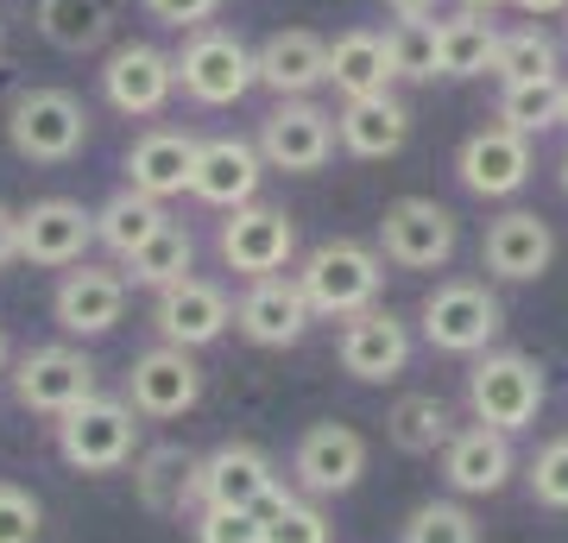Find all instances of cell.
<instances>
[{
	"label": "cell",
	"instance_id": "cell-1",
	"mask_svg": "<svg viewBox=\"0 0 568 543\" xmlns=\"http://www.w3.org/2000/svg\"><path fill=\"white\" fill-rule=\"evenodd\" d=\"M297 291L310 298L316 322H347L386 298V260L366 241H323L297 260Z\"/></svg>",
	"mask_w": 568,
	"mask_h": 543
},
{
	"label": "cell",
	"instance_id": "cell-2",
	"mask_svg": "<svg viewBox=\"0 0 568 543\" xmlns=\"http://www.w3.org/2000/svg\"><path fill=\"white\" fill-rule=\"evenodd\" d=\"M549 404V373L544 361H530L518 348H487V354H474L467 366V418L487 423V430H530L537 411Z\"/></svg>",
	"mask_w": 568,
	"mask_h": 543
},
{
	"label": "cell",
	"instance_id": "cell-3",
	"mask_svg": "<svg viewBox=\"0 0 568 543\" xmlns=\"http://www.w3.org/2000/svg\"><path fill=\"white\" fill-rule=\"evenodd\" d=\"M499 329H506V303L493 298L480 279H443L436 291H424L417 303V335H424L436 354H487L499 342Z\"/></svg>",
	"mask_w": 568,
	"mask_h": 543
},
{
	"label": "cell",
	"instance_id": "cell-4",
	"mask_svg": "<svg viewBox=\"0 0 568 543\" xmlns=\"http://www.w3.org/2000/svg\"><path fill=\"white\" fill-rule=\"evenodd\" d=\"M58 455L77 474H121L140 455V411L126 399H108V392L82 399L77 411L58 418Z\"/></svg>",
	"mask_w": 568,
	"mask_h": 543
},
{
	"label": "cell",
	"instance_id": "cell-5",
	"mask_svg": "<svg viewBox=\"0 0 568 543\" xmlns=\"http://www.w3.org/2000/svg\"><path fill=\"white\" fill-rule=\"evenodd\" d=\"M7 145L26 164H70L89 145V108L70 89H20L7 108Z\"/></svg>",
	"mask_w": 568,
	"mask_h": 543
},
{
	"label": "cell",
	"instance_id": "cell-6",
	"mask_svg": "<svg viewBox=\"0 0 568 543\" xmlns=\"http://www.w3.org/2000/svg\"><path fill=\"white\" fill-rule=\"evenodd\" d=\"M171 58H178V89L196 108H234L246 89H260V77H253V44L241 32H227V26L183 32V44Z\"/></svg>",
	"mask_w": 568,
	"mask_h": 543
},
{
	"label": "cell",
	"instance_id": "cell-7",
	"mask_svg": "<svg viewBox=\"0 0 568 543\" xmlns=\"http://www.w3.org/2000/svg\"><path fill=\"white\" fill-rule=\"evenodd\" d=\"M7 380H13V399L26 411L63 418V411H77L82 399L102 392V366L89 361L77 342H44V348H26L20 361L7 366Z\"/></svg>",
	"mask_w": 568,
	"mask_h": 543
},
{
	"label": "cell",
	"instance_id": "cell-8",
	"mask_svg": "<svg viewBox=\"0 0 568 543\" xmlns=\"http://www.w3.org/2000/svg\"><path fill=\"white\" fill-rule=\"evenodd\" d=\"M215 253H222V265L241 272V279L291 272V260H297V215L278 209V202H241V209H227V222L215 228Z\"/></svg>",
	"mask_w": 568,
	"mask_h": 543
},
{
	"label": "cell",
	"instance_id": "cell-9",
	"mask_svg": "<svg viewBox=\"0 0 568 543\" xmlns=\"http://www.w3.org/2000/svg\"><path fill=\"white\" fill-rule=\"evenodd\" d=\"M462 247V228L436 197H398L379 215V260L398 272H443Z\"/></svg>",
	"mask_w": 568,
	"mask_h": 543
},
{
	"label": "cell",
	"instance_id": "cell-10",
	"mask_svg": "<svg viewBox=\"0 0 568 543\" xmlns=\"http://www.w3.org/2000/svg\"><path fill=\"white\" fill-rule=\"evenodd\" d=\"M196 500L203 505H234V512H272L278 500H291L278 462L253 443H222L196 462Z\"/></svg>",
	"mask_w": 568,
	"mask_h": 543
},
{
	"label": "cell",
	"instance_id": "cell-11",
	"mask_svg": "<svg viewBox=\"0 0 568 543\" xmlns=\"http://www.w3.org/2000/svg\"><path fill=\"white\" fill-rule=\"evenodd\" d=\"M260 159L265 171H284V178H310V171H323L335 159V114H328L323 101H278L272 114L260 121Z\"/></svg>",
	"mask_w": 568,
	"mask_h": 543
},
{
	"label": "cell",
	"instance_id": "cell-12",
	"mask_svg": "<svg viewBox=\"0 0 568 543\" xmlns=\"http://www.w3.org/2000/svg\"><path fill=\"white\" fill-rule=\"evenodd\" d=\"M171 95H178V58H171V51H159V44H145V39H126V44L108 51L102 101L114 108V114L152 121V114L171 108Z\"/></svg>",
	"mask_w": 568,
	"mask_h": 543
},
{
	"label": "cell",
	"instance_id": "cell-13",
	"mask_svg": "<svg viewBox=\"0 0 568 543\" xmlns=\"http://www.w3.org/2000/svg\"><path fill=\"white\" fill-rule=\"evenodd\" d=\"M410 354H417V335H410L405 316H392L386 303H373V310H361V316H347L342 335H335V361H342L347 380H361V385L405 380Z\"/></svg>",
	"mask_w": 568,
	"mask_h": 543
},
{
	"label": "cell",
	"instance_id": "cell-14",
	"mask_svg": "<svg viewBox=\"0 0 568 543\" xmlns=\"http://www.w3.org/2000/svg\"><path fill=\"white\" fill-rule=\"evenodd\" d=\"M126 272L121 265H95L82 260L70 265L58 279V291H51V316H58V329L70 335V342H95V335H114L126 316Z\"/></svg>",
	"mask_w": 568,
	"mask_h": 543
},
{
	"label": "cell",
	"instance_id": "cell-15",
	"mask_svg": "<svg viewBox=\"0 0 568 543\" xmlns=\"http://www.w3.org/2000/svg\"><path fill=\"white\" fill-rule=\"evenodd\" d=\"M366 436L354 423H310L297 449H291V486L304 500H335V493H354L366 474Z\"/></svg>",
	"mask_w": 568,
	"mask_h": 543
},
{
	"label": "cell",
	"instance_id": "cell-16",
	"mask_svg": "<svg viewBox=\"0 0 568 543\" xmlns=\"http://www.w3.org/2000/svg\"><path fill=\"white\" fill-rule=\"evenodd\" d=\"M95 247V209H82L77 197H39L20 209V260L39 272H70L89 260Z\"/></svg>",
	"mask_w": 568,
	"mask_h": 543
},
{
	"label": "cell",
	"instance_id": "cell-17",
	"mask_svg": "<svg viewBox=\"0 0 568 543\" xmlns=\"http://www.w3.org/2000/svg\"><path fill=\"white\" fill-rule=\"evenodd\" d=\"M152 329H159V342L196 354V348L222 342L227 329H234V298L215 279H196L190 272V279L152 291Z\"/></svg>",
	"mask_w": 568,
	"mask_h": 543
},
{
	"label": "cell",
	"instance_id": "cell-18",
	"mask_svg": "<svg viewBox=\"0 0 568 543\" xmlns=\"http://www.w3.org/2000/svg\"><path fill=\"white\" fill-rule=\"evenodd\" d=\"M196 399H203V366H196L190 348L159 342L126 366V404H133L140 418L171 423V418H183V411H196Z\"/></svg>",
	"mask_w": 568,
	"mask_h": 543
},
{
	"label": "cell",
	"instance_id": "cell-19",
	"mask_svg": "<svg viewBox=\"0 0 568 543\" xmlns=\"http://www.w3.org/2000/svg\"><path fill=\"white\" fill-rule=\"evenodd\" d=\"M530 171H537V152H530L525 133H511V127H480V133H467L462 152H455V178H462V190H474V197L487 202H506L518 197L530 183Z\"/></svg>",
	"mask_w": 568,
	"mask_h": 543
},
{
	"label": "cell",
	"instance_id": "cell-20",
	"mask_svg": "<svg viewBox=\"0 0 568 543\" xmlns=\"http://www.w3.org/2000/svg\"><path fill=\"white\" fill-rule=\"evenodd\" d=\"M310 298L297 291L291 272H272V279H246V291L234 298V329H241L253 348H297L310 335Z\"/></svg>",
	"mask_w": 568,
	"mask_h": 543
},
{
	"label": "cell",
	"instance_id": "cell-21",
	"mask_svg": "<svg viewBox=\"0 0 568 543\" xmlns=\"http://www.w3.org/2000/svg\"><path fill=\"white\" fill-rule=\"evenodd\" d=\"M480 265L506 284H537L549 265H556V228H549L537 209H506V215L487 222Z\"/></svg>",
	"mask_w": 568,
	"mask_h": 543
},
{
	"label": "cell",
	"instance_id": "cell-22",
	"mask_svg": "<svg viewBox=\"0 0 568 543\" xmlns=\"http://www.w3.org/2000/svg\"><path fill=\"white\" fill-rule=\"evenodd\" d=\"M265 183V159L253 140H234V133H215V140L196 145V171H190V197L209 202V209H241V202H260Z\"/></svg>",
	"mask_w": 568,
	"mask_h": 543
},
{
	"label": "cell",
	"instance_id": "cell-23",
	"mask_svg": "<svg viewBox=\"0 0 568 543\" xmlns=\"http://www.w3.org/2000/svg\"><path fill=\"white\" fill-rule=\"evenodd\" d=\"M196 133L190 127H152V133H140V140L126 145V190H140V197L152 202H171L190 190V171H196Z\"/></svg>",
	"mask_w": 568,
	"mask_h": 543
},
{
	"label": "cell",
	"instance_id": "cell-24",
	"mask_svg": "<svg viewBox=\"0 0 568 543\" xmlns=\"http://www.w3.org/2000/svg\"><path fill=\"white\" fill-rule=\"evenodd\" d=\"M253 77H260V89H272L278 101L316 95L328 82V39H316L304 26L272 32L265 44H253Z\"/></svg>",
	"mask_w": 568,
	"mask_h": 543
},
{
	"label": "cell",
	"instance_id": "cell-25",
	"mask_svg": "<svg viewBox=\"0 0 568 543\" xmlns=\"http://www.w3.org/2000/svg\"><path fill=\"white\" fill-rule=\"evenodd\" d=\"M518 467V449H511L506 430H487V423H467L455 430L443 449V481L462 493V500H480V493H499Z\"/></svg>",
	"mask_w": 568,
	"mask_h": 543
},
{
	"label": "cell",
	"instance_id": "cell-26",
	"mask_svg": "<svg viewBox=\"0 0 568 543\" xmlns=\"http://www.w3.org/2000/svg\"><path fill=\"white\" fill-rule=\"evenodd\" d=\"M410 140V108L398 95H361V101H342V114H335V145H342L347 159L361 164H379V159H398Z\"/></svg>",
	"mask_w": 568,
	"mask_h": 543
},
{
	"label": "cell",
	"instance_id": "cell-27",
	"mask_svg": "<svg viewBox=\"0 0 568 543\" xmlns=\"http://www.w3.org/2000/svg\"><path fill=\"white\" fill-rule=\"evenodd\" d=\"M392 51H386V32H342V39L328 44V89L342 101H361V95H386L392 89Z\"/></svg>",
	"mask_w": 568,
	"mask_h": 543
},
{
	"label": "cell",
	"instance_id": "cell-28",
	"mask_svg": "<svg viewBox=\"0 0 568 543\" xmlns=\"http://www.w3.org/2000/svg\"><path fill=\"white\" fill-rule=\"evenodd\" d=\"M436 51H443V77H493V51H499V20L493 13H448L436 20Z\"/></svg>",
	"mask_w": 568,
	"mask_h": 543
},
{
	"label": "cell",
	"instance_id": "cell-29",
	"mask_svg": "<svg viewBox=\"0 0 568 543\" xmlns=\"http://www.w3.org/2000/svg\"><path fill=\"white\" fill-rule=\"evenodd\" d=\"M164 222H171L164 202H152V197H140V190H126L121 183V190L95 209V247H108L114 260H126V253H140Z\"/></svg>",
	"mask_w": 568,
	"mask_h": 543
},
{
	"label": "cell",
	"instance_id": "cell-30",
	"mask_svg": "<svg viewBox=\"0 0 568 543\" xmlns=\"http://www.w3.org/2000/svg\"><path fill=\"white\" fill-rule=\"evenodd\" d=\"M196 462L203 455H183V449H152L140 455V500L145 512H159V519H183V512H196Z\"/></svg>",
	"mask_w": 568,
	"mask_h": 543
},
{
	"label": "cell",
	"instance_id": "cell-31",
	"mask_svg": "<svg viewBox=\"0 0 568 543\" xmlns=\"http://www.w3.org/2000/svg\"><path fill=\"white\" fill-rule=\"evenodd\" d=\"M121 272H126V284H140V291H164V284L190 279V272H196V234L183 222H164L140 253H126Z\"/></svg>",
	"mask_w": 568,
	"mask_h": 543
},
{
	"label": "cell",
	"instance_id": "cell-32",
	"mask_svg": "<svg viewBox=\"0 0 568 543\" xmlns=\"http://www.w3.org/2000/svg\"><path fill=\"white\" fill-rule=\"evenodd\" d=\"M568 114V77H537V82H499V127L511 133H549V127H562Z\"/></svg>",
	"mask_w": 568,
	"mask_h": 543
},
{
	"label": "cell",
	"instance_id": "cell-33",
	"mask_svg": "<svg viewBox=\"0 0 568 543\" xmlns=\"http://www.w3.org/2000/svg\"><path fill=\"white\" fill-rule=\"evenodd\" d=\"M386 436L405 449V455H443L448 436H455V411H448V399H436V392H405V399L392 404Z\"/></svg>",
	"mask_w": 568,
	"mask_h": 543
},
{
	"label": "cell",
	"instance_id": "cell-34",
	"mask_svg": "<svg viewBox=\"0 0 568 543\" xmlns=\"http://www.w3.org/2000/svg\"><path fill=\"white\" fill-rule=\"evenodd\" d=\"M493 77H499V82L562 77V44L549 39L544 26H511V32H499V51H493Z\"/></svg>",
	"mask_w": 568,
	"mask_h": 543
},
{
	"label": "cell",
	"instance_id": "cell-35",
	"mask_svg": "<svg viewBox=\"0 0 568 543\" xmlns=\"http://www.w3.org/2000/svg\"><path fill=\"white\" fill-rule=\"evenodd\" d=\"M392 77L398 82H436L443 77V51H436V20H392L386 26Z\"/></svg>",
	"mask_w": 568,
	"mask_h": 543
},
{
	"label": "cell",
	"instance_id": "cell-36",
	"mask_svg": "<svg viewBox=\"0 0 568 543\" xmlns=\"http://www.w3.org/2000/svg\"><path fill=\"white\" fill-rule=\"evenodd\" d=\"M398 543H480V519L462 500H424L405 519Z\"/></svg>",
	"mask_w": 568,
	"mask_h": 543
},
{
	"label": "cell",
	"instance_id": "cell-37",
	"mask_svg": "<svg viewBox=\"0 0 568 543\" xmlns=\"http://www.w3.org/2000/svg\"><path fill=\"white\" fill-rule=\"evenodd\" d=\"M265 543H335V524H328V512L316 500L291 493V500H278L265 512Z\"/></svg>",
	"mask_w": 568,
	"mask_h": 543
},
{
	"label": "cell",
	"instance_id": "cell-38",
	"mask_svg": "<svg viewBox=\"0 0 568 543\" xmlns=\"http://www.w3.org/2000/svg\"><path fill=\"white\" fill-rule=\"evenodd\" d=\"M196 543H265V512H234V505H196L190 512Z\"/></svg>",
	"mask_w": 568,
	"mask_h": 543
},
{
	"label": "cell",
	"instance_id": "cell-39",
	"mask_svg": "<svg viewBox=\"0 0 568 543\" xmlns=\"http://www.w3.org/2000/svg\"><path fill=\"white\" fill-rule=\"evenodd\" d=\"M530 481V500L549 505V512H568V436H549L525 467Z\"/></svg>",
	"mask_w": 568,
	"mask_h": 543
},
{
	"label": "cell",
	"instance_id": "cell-40",
	"mask_svg": "<svg viewBox=\"0 0 568 543\" xmlns=\"http://www.w3.org/2000/svg\"><path fill=\"white\" fill-rule=\"evenodd\" d=\"M44 531V505L32 486L0 481V543H39Z\"/></svg>",
	"mask_w": 568,
	"mask_h": 543
},
{
	"label": "cell",
	"instance_id": "cell-41",
	"mask_svg": "<svg viewBox=\"0 0 568 543\" xmlns=\"http://www.w3.org/2000/svg\"><path fill=\"white\" fill-rule=\"evenodd\" d=\"M140 7L159 26H171V32H203V26L222 13V0H140Z\"/></svg>",
	"mask_w": 568,
	"mask_h": 543
},
{
	"label": "cell",
	"instance_id": "cell-42",
	"mask_svg": "<svg viewBox=\"0 0 568 543\" xmlns=\"http://www.w3.org/2000/svg\"><path fill=\"white\" fill-rule=\"evenodd\" d=\"M13 260H20V209L0 202V272H7Z\"/></svg>",
	"mask_w": 568,
	"mask_h": 543
},
{
	"label": "cell",
	"instance_id": "cell-43",
	"mask_svg": "<svg viewBox=\"0 0 568 543\" xmlns=\"http://www.w3.org/2000/svg\"><path fill=\"white\" fill-rule=\"evenodd\" d=\"M386 7L398 13V20H429V13H436L443 0H386Z\"/></svg>",
	"mask_w": 568,
	"mask_h": 543
},
{
	"label": "cell",
	"instance_id": "cell-44",
	"mask_svg": "<svg viewBox=\"0 0 568 543\" xmlns=\"http://www.w3.org/2000/svg\"><path fill=\"white\" fill-rule=\"evenodd\" d=\"M518 13H530V20H549V13H568V0H511Z\"/></svg>",
	"mask_w": 568,
	"mask_h": 543
},
{
	"label": "cell",
	"instance_id": "cell-45",
	"mask_svg": "<svg viewBox=\"0 0 568 543\" xmlns=\"http://www.w3.org/2000/svg\"><path fill=\"white\" fill-rule=\"evenodd\" d=\"M467 13H493V7H506V0H462Z\"/></svg>",
	"mask_w": 568,
	"mask_h": 543
},
{
	"label": "cell",
	"instance_id": "cell-46",
	"mask_svg": "<svg viewBox=\"0 0 568 543\" xmlns=\"http://www.w3.org/2000/svg\"><path fill=\"white\" fill-rule=\"evenodd\" d=\"M7 366H13V348H7V329H0V373H7Z\"/></svg>",
	"mask_w": 568,
	"mask_h": 543
},
{
	"label": "cell",
	"instance_id": "cell-47",
	"mask_svg": "<svg viewBox=\"0 0 568 543\" xmlns=\"http://www.w3.org/2000/svg\"><path fill=\"white\" fill-rule=\"evenodd\" d=\"M556 178H562V190H568V152H562V164H556Z\"/></svg>",
	"mask_w": 568,
	"mask_h": 543
},
{
	"label": "cell",
	"instance_id": "cell-48",
	"mask_svg": "<svg viewBox=\"0 0 568 543\" xmlns=\"http://www.w3.org/2000/svg\"><path fill=\"white\" fill-rule=\"evenodd\" d=\"M562 39H568V13H562Z\"/></svg>",
	"mask_w": 568,
	"mask_h": 543
},
{
	"label": "cell",
	"instance_id": "cell-49",
	"mask_svg": "<svg viewBox=\"0 0 568 543\" xmlns=\"http://www.w3.org/2000/svg\"><path fill=\"white\" fill-rule=\"evenodd\" d=\"M0 44H7V32H0Z\"/></svg>",
	"mask_w": 568,
	"mask_h": 543
},
{
	"label": "cell",
	"instance_id": "cell-50",
	"mask_svg": "<svg viewBox=\"0 0 568 543\" xmlns=\"http://www.w3.org/2000/svg\"><path fill=\"white\" fill-rule=\"evenodd\" d=\"M562 127H568V114H562Z\"/></svg>",
	"mask_w": 568,
	"mask_h": 543
}]
</instances>
